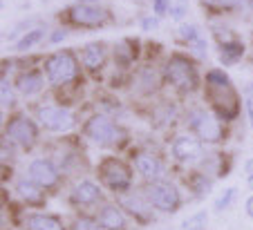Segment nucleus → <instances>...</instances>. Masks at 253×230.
<instances>
[{
  "label": "nucleus",
  "instance_id": "f257e3e1",
  "mask_svg": "<svg viewBox=\"0 0 253 230\" xmlns=\"http://www.w3.org/2000/svg\"><path fill=\"white\" fill-rule=\"evenodd\" d=\"M206 92H209V103L220 116H224V119L238 116L240 99L231 85V78L222 69H211L206 74Z\"/></svg>",
  "mask_w": 253,
  "mask_h": 230
},
{
  "label": "nucleus",
  "instance_id": "f03ea898",
  "mask_svg": "<svg viewBox=\"0 0 253 230\" xmlns=\"http://www.w3.org/2000/svg\"><path fill=\"white\" fill-rule=\"evenodd\" d=\"M164 76L179 92H193L197 87V81H200L195 63L188 56H179V54L170 56V61H168L166 67H164Z\"/></svg>",
  "mask_w": 253,
  "mask_h": 230
},
{
  "label": "nucleus",
  "instance_id": "7ed1b4c3",
  "mask_svg": "<svg viewBox=\"0 0 253 230\" xmlns=\"http://www.w3.org/2000/svg\"><path fill=\"white\" fill-rule=\"evenodd\" d=\"M45 74H47V81L54 85H65V83L74 81L79 74V61L74 52L63 49V52L52 54L45 61Z\"/></svg>",
  "mask_w": 253,
  "mask_h": 230
},
{
  "label": "nucleus",
  "instance_id": "20e7f679",
  "mask_svg": "<svg viewBox=\"0 0 253 230\" xmlns=\"http://www.w3.org/2000/svg\"><path fill=\"white\" fill-rule=\"evenodd\" d=\"M65 18L72 25H79V27H103L112 20V14L101 5H90V2L79 0L77 5H72L65 11Z\"/></svg>",
  "mask_w": 253,
  "mask_h": 230
},
{
  "label": "nucleus",
  "instance_id": "39448f33",
  "mask_svg": "<svg viewBox=\"0 0 253 230\" xmlns=\"http://www.w3.org/2000/svg\"><path fill=\"white\" fill-rule=\"evenodd\" d=\"M99 177L105 186L115 192L128 190L130 181H132V172H130L128 165H126L124 161H119V159H112V157L103 159V163H101V168H99Z\"/></svg>",
  "mask_w": 253,
  "mask_h": 230
},
{
  "label": "nucleus",
  "instance_id": "423d86ee",
  "mask_svg": "<svg viewBox=\"0 0 253 230\" xmlns=\"http://www.w3.org/2000/svg\"><path fill=\"white\" fill-rule=\"evenodd\" d=\"M146 195H148L150 206H155L162 212H175L177 208H179V201H182V199H179V190L168 181L150 183L148 190H146Z\"/></svg>",
  "mask_w": 253,
  "mask_h": 230
},
{
  "label": "nucleus",
  "instance_id": "0eeeda50",
  "mask_svg": "<svg viewBox=\"0 0 253 230\" xmlns=\"http://www.w3.org/2000/svg\"><path fill=\"white\" fill-rule=\"evenodd\" d=\"M85 134L90 136L96 145H115L117 141H119V128H117L108 116L94 114L85 123Z\"/></svg>",
  "mask_w": 253,
  "mask_h": 230
},
{
  "label": "nucleus",
  "instance_id": "6e6552de",
  "mask_svg": "<svg viewBox=\"0 0 253 230\" xmlns=\"http://www.w3.org/2000/svg\"><path fill=\"white\" fill-rule=\"evenodd\" d=\"M188 125L195 130L197 136L202 141H206V143H215V141L222 139V125L206 110H193L191 116H188Z\"/></svg>",
  "mask_w": 253,
  "mask_h": 230
},
{
  "label": "nucleus",
  "instance_id": "1a4fd4ad",
  "mask_svg": "<svg viewBox=\"0 0 253 230\" xmlns=\"http://www.w3.org/2000/svg\"><path fill=\"white\" fill-rule=\"evenodd\" d=\"M7 136H9L11 141H16L20 148L32 150V145L39 139V130H36V125L29 119H25V116H14V119H9V123H7Z\"/></svg>",
  "mask_w": 253,
  "mask_h": 230
},
{
  "label": "nucleus",
  "instance_id": "9d476101",
  "mask_svg": "<svg viewBox=\"0 0 253 230\" xmlns=\"http://www.w3.org/2000/svg\"><path fill=\"white\" fill-rule=\"evenodd\" d=\"M39 121L52 132H67L74 128V114L65 107L45 105L39 110Z\"/></svg>",
  "mask_w": 253,
  "mask_h": 230
},
{
  "label": "nucleus",
  "instance_id": "9b49d317",
  "mask_svg": "<svg viewBox=\"0 0 253 230\" xmlns=\"http://www.w3.org/2000/svg\"><path fill=\"white\" fill-rule=\"evenodd\" d=\"M27 174H29V179H32L34 183H39L41 188H54L58 183V170L47 159H36V161H32Z\"/></svg>",
  "mask_w": 253,
  "mask_h": 230
},
{
  "label": "nucleus",
  "instance_id": "f8f14e48",
  "mask_svg": "<svg viewBox=\"0 0 253 230\" xmlns=\"http://www.w3.org/2000/svg\"><path fill=\"white\" fill-rule=\"evenodd\" d=\"M172 154L179 161H193L202 154V143L195 136H177L175 143H172Z\"/></svg>",
  "mask_w": 253,
  "mask_h": 230
},
{
  "label": "nucleus",
  "instance_id": "ddd939ff",
  "mask_svg": "<svg viewBox=\"0 0 253 230\" xmlns=\"http://www.w3.org/2000/svg\"><path fill=\"white\" fill-rule=\"evenodd\" d=\"M134 165H137V172L141 174L143 179H148V181H155V179H159L164 174L162 161H159L157 157H153V154H148V152L137 154Z\"/></svg>",
  "mask_w": 253,
  "mask_h": 230
},
{
  "label": "nucleus",
  "instance_id": "4468645a",
  "mask_svg": "<svg viewBox=\"0 0 253 230\" xmlns=\"http://www.w3.org/2000/svg\"><path fill=\"white\" fill-rule=\"evenodd\" d=\"M217 52H220V61L224 63V65H235V63L242 58V54H244V45H242V40H240L238 36H231V38L220 40Z\"/></svg>",
  "mask_w": 253,
  "mask_h": 230
},
{
  "label": "nucleus",
  "instance_id": "2eb2a0df",
  "mask_svg": "<svg viewBox=\"0 0 253 230\" xmlns=\"http://www.w3.org/2000/svg\"><path fill=\"white\" fill-rule=\"evenodd\" d=\"M81 61L90 72H96V69L103 67L105 63V45L103 43H90L81 49Z\"/></svg>",
  "mask_w": 253,
  "mask_h": 230
},
{
  "label": "nucleus",
  "instance_id": "dca6fc26",
  "mask_svg": "<svg viewBox=\"0 0 253 230\" xmlns=\"http://www.w3.org/2000/svg\"><path fill=\"white\" fill-rule=\"evenodd\" d=\"M72 199L77 203H85V206L96 203L101 201V188L92 181H79L74 186V190H72Z\"/></svg>",
  "mask_w": 253,
  "mask_h": 230
},
{
  "label": "nucleus",
  "instance_id": "f3484780",
  "mask_svg": "<svg viewBox=\"0 0 253 230\" xmlns=\"http://www.w3.org/2000/svg\"><path fill=\"white\" fill-rule=\"evenodd\" d=\"M157 85H159V76L153 67H139L137 72H134L132 87L139 92V94H150Z\"/></svg>",
  "mask_w": 253,
  "mask_h": 230
},
{
  "label": "nucleus",
  "instance_id": "a211bd4d",
  "mask_svg": "<svg viewBox=\"0 0 253 230\" xmlns=\"http://www.w3.org/2000/svg\"><path fill=\"white\" fill-rule=\"evenodd\" d=\"M43 85H45V81H43V76H41V72H34V69L23 72L18 76V81H16L18 92H20V94H25V96L39 94V92L43 90Z\"/></svg>",
  "mask_w": 253,
  "mask_h": 230
},
{
  "label": "nucleus",
  "instance_id": "6ab92c4d",
  "mask_svg": "<svg viewBox=\"0 0 253 230\" xmlns=\"http://www.w3.org/2000/svg\"><path fill=\"white\" fill-rule=\"evenodd\" d=\"M16 190H18L20 199L27 203H34V206H41V203H45V195H43V188L39 186V183H34L32 179L29 181H18V186H16Z\"/></svg>",
  "mask_w": 253,
  "mask_h": 230
},
{
  "label": "nucleus",
  "instance_id": "aec40b11",
  "mask_svg": "<svg viewBox=\"0 0 253 230\" xmlns=\"http://www.w3.org/2000/svg\"><path fill=\"white\" fill-rule=\"evenodd\" d=\"M99 226L105 230H121L126 226L124 212L117 206H105L103 210L99 212Z\"/></svg>",
  "mask_w": 253,
  "mask_h": 230
},
{
  "label": "nucleus",
  "instance_id": "412c9836",
  "mask_svg": "<svg viewBox=\"0 0 253 230\" xmlns=\"http://www.w3.org/2000/svg\"><path fill=\"white\" fill-rule=\"evenodd\" d=\"M121 203H124V208L130 215L139 217L141 221H150V203L148 201H143L139 197H124Z\"/></svg>",
  "mask_w": 253,
  "mask_h": 230
},
{
  "label": "nucleus",
  "instance_id": "4be33fe9",
  "mask_svg": "<svg viewBox=\"0 0 253 230\" xmlns=\"http://www.w3.org/2000/svg\"><path fill=\"white\" fill-rule=\"evenodd\" d=\"M134 40L137 38H124L115 47V61H119L124 67L137 58V43H134Z\"/></svg>",
  "mask_w": 253,
  "mask_h": 230
},
{
  "label": "nucleus",
  "instance_id": "5701e85b",
  "mask_svg": "<svg viewBox=\"0 0 253 230\" xmlns=\"http://www.w3.org/2000/svg\"><path fill=\"white\" fill-rule=\"evenodd\" d=\"M43 38H45V27L29 29L27 34H23V36H20V38L14 43V49H16V52H27L29 47H34V45H39Z\"/></svg>",
  "mask_w": 253,
  "mask_h": 230
},
{
  "label": "nucleus",
  "instance_id": "b1692460",
  "mask_svg": "<svg viewBox=\"0 0 253 230\" xmlns=\"http://www.w3.org/2000/svg\"><path fill=\"white\" fill-rule=\"evenodd\" d=\"M29 224H32L34 230H65L63 224L58 221V217H52V215H32Z\"/></svg>",
  "mask_w": 253,
  "mask_h": 230
},
{
  "label": "nucleus",
  "instance_id": "393cba45",
  "mask_svg": "<svg viewBox=\"0 0 253 230\" xmlns=\"http://www.w3.org/2000/svg\"><path fill=\"white\" fill-rule=\"evenodd\" d=\"M179 36H182V40L188 45V47H191V45L195 43L197 38H202L204 34H202V29L197 27L195 23H184L182 27H179Z\"/></svg>",
  "mask_w": 253,
  "mask_h": 230
},
{
  "label": "nucleus",
  "instance_id": "a878e982",
  "mask_svg": "<svg viewBox=\"0 0 253 230\" xmlns=\"http://www.w3.org/2000/svg\"><path fill=\"white\" fill-rule=\"evenodd\" d=\"M191 188L195 190L197 197H204L211 192V181L204 177V174H193L191 177Z\"/></svg>",
  "mask_w": 253,
  "mask_h": 230
},
{
  "label": "nucleus",
  "instance_id": "bb28decb",
  "mask_svg": "<svg viewBox=\"0 0 253 230\" xmlns=\"http://www.w3.org/2000/svg\"><path fill=\"white\" fill-rule=\"evenodd\" d=\"M235 195H238V190H235V188H226V190H224V195H222L220 199H217V201H215V210H217V212L226 210V208H229L231 203H233Z\"/></svg>",
  "mask_w": 253,
  "mask_h": 230
},
{
  "label": "nucleus",
  "instance_id": "cd10ccee",
  "mask_svg": "<svg viewBox=\"0 0 253 230\" xmlns=\"http://www.w3.org/2000/svg\"><path fill=\"white\" fill-rule=\"evenodd\" d=\"M206 221V212L202 210V212H197L195 217H191L188 221H184L182 224V230H197V228H202V224Z\"/></svg>",
  "mask_w": 253,
  "mask_h": 230
},
{
  "label": "nucleus",
  "instance_id": "c85d7f7f",
  "mask_svg": "<svg viewBox=\"0 0 253 230\" xmlns=\"http://www.w3.org/2000/svg\"><path fill=\"white\" fill-rule=\"evenodd\" d=\"M153 9H155V14H157V18L159 16L170 14L172 11V0H153Z\"/></svg>",
  "mask_w": 253,
  "mask_h": 230
},
{
  "label": "nucleus",
  "instance_id": "c756f323",
  "mask_svg": "<svg viewBox=\"0 0 253 230\" xmlns=\"http://www.w3.org/2000/svg\"><path fill=\"white\" fill-rule=\"evenodd\" d=\"M0 90H2V105H9L11 101H14V96H11V85L9 81H7V76H2V81H0Z\"/></svg>",
  "mask_w": 253,
  "mask_h": 230
},
{
  "label": "nucleus",
  "instance_id": "7c9ffc66",
  "mask_svg": "<svg viewBox=\"0 0 253 230\" xmlns=\"http://www.w3.org/2000/svg\"><path fill=\"white\" fill-rule=\"evenodd\" d=\"M186 9H188V0H177L175 7H172V11H170V16H172L175 20H179V18H184Z\"/></svg>",
  "mask_w": 253,
  "mask_h": 230
},
{
  "label": "nucleus",
  "instance_id": "2f4dec72",
  "mask_svg": "<svg viewBox=\"0 0 253 230\" xmlns=\"http://www.w3.org/2000/svg\"><path fill=\"white\" fill-rule=\"evenodd\" d=\"M29 25H32V20H20V23L16 25V27L9 32V36H7V38H14V36L23 34V32H25V34H27V32H29Z\"/></svg>",
  "mask_w": 253,
  "mask_h": 230
},
{
  "label": "nucleus",
  "instance_id": "473e14b6",
  "mask_svg": "<svg viewBox=\"0 0 253 230\" xmlns=\"http://www.w3.org/2000/svg\"><path fill=\"white\" fill-rule=\"evenodd\" d=\"M157 27H159L157 16H146V18H141V29L143 32H150V29H157Z\"/></svg>",
  "mask_w": 253,
  "mask_h": 230
},
{
  "label": "nucleus",
  "instance_id": "72a5a7b5",
  "mask_svg": "<svg viewBox=\"0 0 253 230\" xmlns=\"http://www.w3.org/2000/svg\"><path fill=\"white\" fill-rule=\"evenodd\" d=\"M65 36H67V29L65 27H58V29H54L52 34H49V43H61Z\"/></svg>",
  "mask_w": 253,
  "mask_h": 230
},
{
  "label": "nucleus",
  "instance_id": "f704fd0d",
  "mask_svg": "<svg viewBox=\"0 0 253 230\" xmlns=\"http://www.w3.org/2000/svg\"><path fill=\"white\" fill-rule=\"evenodd\" d=\"M77 230H94V224H92V219H81L77 221Z\"/></svg>",
  "mask_w": 253,
  "mask_h": 230
},
{
  "label": "nucleus",
  "instance_id": "c9c22d12",
  "mask_svg": "<svg viewBox=\"0 0 253 230\" xmlns=\"http://www.w3.org/2000/svg\"><path fill=\"white\" fill-rule=\"evenodd\" d=\"M244 99H247V103L253 105V83H247V85H244Z\"/></svg>",
  "mask_w": 253,
  "mask_h": 230
},
{
  "label": "nucleus",
  "instance_id": "e433bc0d",
  "mask_svg": "<svg viewBox=\"0 0 253 230\" xmlns=\"http://www.w3.org/2000/svg\"><path fill=\"white\" fill-rule=\"evenodd\" d=\"M238 2H242V0H217L220 7H233V5H238Z\"/></svg>",
  "mask_w": 253,
  "mask_h": 230
},
{
  "label": "nucleus",
  "instance_id": "4c0bfd02",
  "mask_svg": "<svg viewBox=\"0 0 253 230\" xmlns=\"http://www.w3.org/2000/svg\"><path fill=\"white\" fill-rule=\"evenodd\" d=\"M247 215L253 219V197L251 199H247Z\"/></svg>",
  "mask_w": 253,
  "mask_h": 230
},
{
  "label": "nucleus",
  "instance_id": "58836bf2",
  "mask_svg": "<svg viewBox=\"0 0 253 230\" xmlns=\"http://www.w3.org/2000/svg\"><path fill=\"white\" fill-rule=\"evenodd\" d=\"M247 114H249V121H251V125H253V105L251 103H247Z\"/></svg>",
  "mask_w": 253,
  "mask_h": 230
},
{
  "label": "nucleus",
  "instance_id": "ea45409f",
  "mask_svg": "<svg viewBox=\"0 0 253 230\" xmlns=\"http://www.w3.org/2000/svg\"><path fill=\"white\" fill-rule=\"evenodd\" d=\"M244 168H247V172L253 177V159H249V161H247V165H244Z\"/></svg>",
  "mask_w": 253,
  "mask_h": 230
},
{
  "label": "nucleus",
  "instance_id": "a19ab883",
  "mask_svg": "<svg viewBox=\"0 0 253 230\" xmlns=\"http://www.w3.org/2000/svg\"><path fill=\"white\" fill-rule=\"evenodd\" d=\"M204 7H213V5H217V0H200Z\"/></svg>",
  "mask_w": 253,
  "mask_h": 230
},
{
  "label": "nucleus",
  "instance_id": "79ce46f5",
  "mask_svg": "<svg viewBox=\"0 0 253 230\" xmlns=\"http://www.w3.org/2000/svg\"><path fill=\"white\" fill-rule=\"evenodd\" d=\"M249 188L253 190V177H249Z\"/></svg>",
  "mask_w": 253,
  "mask_h": 230
},
{
  "label": "nucleus",
  "instance_id": "37998d69",
  "mask_svg": "<svg viewBox=\"0 0 253 230\" xmlns=\"http://www.w3.org/2000/svg\"><path fill=\"white\" fill-rule=\"evenodd\" d=\"M83 2H90V0H83Z\"/></svg>",
  "mask_w": 253,
  "mask_h": 230
}]
</instances>
